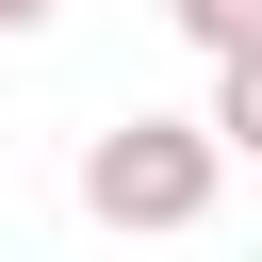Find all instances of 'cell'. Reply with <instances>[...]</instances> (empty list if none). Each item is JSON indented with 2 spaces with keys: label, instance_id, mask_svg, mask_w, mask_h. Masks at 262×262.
Returning <instances> with one entry per match:
<instances>
[{
  "label": "cell",
  "instance_id": "cell-2",
  "mask_svg": "<svg viewBox=\"0 0 262 262\" xmlns=\"http://www.w3.org/2000/svg\"><path fill=\"white\" fill-rule=\"evenodd\" d=\"M196 131H213V147H246V164H262V49H246V66H213V115H196Z\"/></svg>",
  "mask_w": 262,
  "mask_h": 262
},
{
  "label": "cell",
  "instance_id": "cell-4",
  "mask_svg": "<svg viewBox=\"0 0 262 262\" xmlns=\"http://www.w3.org/2000/svg\"><path fill=\"white\" fill-rule=\"evenodd\" d=\"M33 16H49V0H0V33H33Z\"/></svg>",
  "mask_w": 262,
  "mask_h": 262
},
{
  "label": "cell",
  "instance_id": "cell-3",
  "mask_svg": "<svg viewBox=\"0 0 262 262\" xmlns=\"http://www.w3.org/2000/svg\"><path fill=\"white\" fill-rule=\"evenodd\" d=\"M164 16H180L213 66H246V49H262V0H164Z\"/></svg>",
  "mask_w": 262,
  "mask_h": 262
},
{
  "label": "cell",
  "instance_id": "cell-1",
  "mask_svg": "<svg viewBox=\"0 0 262 262\" xmlns=\"http://www.w3.org/2000/svg\"><path fill=\"white\" fill-rule=\"evenodd\" d=\"M213 180H229V147H213L196 115H115V131H82V213H98V229H196Z\"/></svg>",
  "mask_w": 262,
  "mask_h": 262
}]
</instances>
